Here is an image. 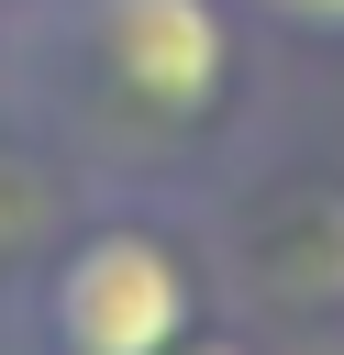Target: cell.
Masks as SVG:
<instances>
[{
  "mask_svg": "<svg viewBox=\"0 0 344 355\" xmlns=\"http://www.w3.org/2000/svg\"><path fill=\"white\" fill-rule=\"evenodd\" d=\"M78 33H89L100 89L133 122H155V133L211 122L222 89H233V22H222V0H89Z\"/></svg>",
  "mask_w": 344,
  "mask_h": 355,
  "instance_id": "obj_2",
  "label": "cell"
},
{
  "mask_svg": "<svg viewBox=\"0 0 344 355\" xmlns=\"http://www.w3.org/2000/svg\"><path fill=\"white\" fill-rule=\"evenodd\" d=\"M178 355H244V344H222V333H189V344H178Z\"/></svg>",
  "mask_w": 344,
  "mask_h": 355,
  "instance_id": "obj_4",
  "label": "cell"
},
{
  "mask_svg": "<svg viewBox=\"0 0 344 355\" xmlns=\"http://www.w3.org/2000/svg\"><path fill=\"white\" fill-rule=\"evenodd\" d=\"M277 22H311V33H344V0H266Z\"/></svg>",
  "mask_w": 344,
  "mask_h": 355,
  "instance_id": "obj_3",
  "label": "cell"
},
{
  "mask_svg": "<svg viewBox=\"0 0 344 355\" xmlns=\"http://www.w3.org/2000/svg\"><path fill=\"white\" fill-rule=\"evenodd\" d=\"M44 333L55 355H178L200 333V277L155 222H100L44 277Z\"/></svg>",
  "mask_w": 344,
  "mask_h": 355,
  "instance_id": "obj_1",
  "label": "cell"
}]
</instances>
